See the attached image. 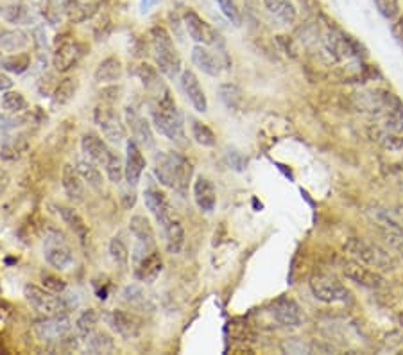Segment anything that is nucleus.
I'll return each instance as SVG.
<instances>
[{"instance_id": "obj_61", "label": "nucleus", "mask_w": 403, "mask_h": 355, "mask_svg": "<svg viewBox=\"0 0 403 355\" xmlns=\"http://www.w3.org/2000/svg\"><path fill=\"white\" fill-rule=\"evenodd\" d=\"M400 251H402V253H403V246H402V249H400Z\"/></svg>"}, {"instance_id": "obj_12", "label": "nucleus", "mask_w": 403, "mask_h": 355, "mask_svg": "<svg viewBox=\"0 0 403 355\" xmlns=\"http://www.w3.org/2000/svg\"><path fill=\"white\" fill-rule=\"evenodd\" d=\"M102 319L106 321V325L115 334H118L122 339H127V341L139 337L140 328H142L140 319L134 314L126 312V310H108V312L102 314Z\"/></svg>"}, {"instance_id": "obj_47", "label": "nucleus", "mask_w": 403, "mask_h": 355, "mask_svg": "<svg viewBox=\"0 0 403 355\" xmlns=\"http://www.w3.org/2000/svg\"><path fill=\"white\" fill-rule=\"evenodd\" d=\"M379 9V13L387 20H395L400 13V2L398 0H373Z\"/></svg>"}, {"instance_id": "obj_22", "label": "nucleus", "mask_w": 403, "mask_h": 355, "mask_svg": "<svg viewBox=\"0 0 403 355\" xmlns=\"http://www.w3.org/2000/svg\"><path fill=\"white\" fill-rule=\"evenodd\" d=\"M81 149L92 162H95V164L101 165V167H104L110 155L113 153L110 147H108V144L104 142L101 137L95 135V133H86V135H83Z\"/></svg>"}, {"instance_id": "obj_5", "label": "nucleus", "mask_w": 403, "mask_h": 355, "mask_svg": "<svg viewBox=\"0 0 403 355\" xmlns=\"http://www.w3.org/2000/svg\"><path fill=\"white\" fill-rule=\"evenodd\" d=\"M310 291L319 302L325 303H348L351 302V293L337 277L330 273H316L310 278Z\"/></svg>"}, {"instance_id": "obj_46", "label": "nucleus", "mask_w": 403, "mask_h": 355, "mask_svg": "<svg viewBox=\"0 0 403 355\" xmlns=\"http://www.w3.org/2000/svg\"><path fill=\"white\" fill-rule=\"evenodd\" d=\"M25 147V144L22 142V137L18 139H11L8 142H4L2 149H0V156L4 160H17L20 156L22 149Z\"/></svg>"}, {"instance_id": "obj_57", "label": "nucleus", "mask_w": 403, "mask_h": 355, "mask_svg": "<svg viewBox=\"0 0 403 355\" xmlns=\"http://www.w3.org/2000/svg\"><path fill=\"white\" fill-rule=\"evenodd\" d=\"M11 88H13L11 78L0 72V92H8V90H11Z\"/></svg>"}, {"instance_id": "obj_3", "label": "nucleus", "mask_w": 403, "mask_h": 355, "mask_svg": "<svg viewBox=\"0 0 403 355\" xmlns=\"http://www.w3.org/2000/svg\"><path fill=\"white\" fill-rule=\"evenodd\" d=\"M344 251L350 255L353 260L362 262L364 265H369L371 270L375 271H395L396 262L391 255L387 253L386 249L380 248L379 244L367 242L358 237H351L350 241L344 246Z\"/></svg>"}, {"instance_id": "obj_56", "label": "nucleus", "mask_w": 403, "mask_h": 355, "mask_svg": "<svg viewBox=\"0 0 403 355\" xmlns=\"http://www.w3.org/2000/svg\"><path fill=\"white\" fill-rule=\"evenodd\" d=\"M33 36H34V43H36L38 49H45V47H47V34H45V29L36 27L34 29Z\"/></svg>"}, {"instance_id": "obj_41", "label": "nucleus", "mask_w": 403, "mask_h": 355, "mask_svg": "<svg viewBox=\"0 0 403 355\" xmlns=\"http://www.w3.org/2000/svg\"><path fill=\"white\" fill-rule=\"evenodd\" d=\"M99 11V4L97 2H90V0H81L78 4V8L73 9L72 13L69 15V18L76 24H81V22L90 20V18H94Z\"/></svg>"}, {"instance_id": "obj_33", "label": "nucleus", "mask_w": 403, "mask_h": 355, "mask_svg": "<svg viewBox=\"0 0 403 355\" xmlns=\"http://www.w3.org/2000/svg\"><path fill=\"white\" fill-rule=\"evenodd\" d=\"M78 171L79 174L83 176V180L88 183V187H92L94 190H102V174L101 171H99L97 164L95 162H92V160H79L78 162Z\"/></svg>"}, {"instance_id": "obj_27", "label": "nucleus", "mask_w": 403, "mask_h": 355, "mask_svg": "<svg viewBox=\"0 0 403 355\" xmlns=\"http://www.w3.org/2000/svg\"><path fill=\"white\" fill-rule=\"evenodd\" d=\"M4 20L8 24H15V25H29L31 22H34V13L33 8L27 4V2H13L8 8L4 9Z\"/></svg>"}, {"instance_id": "obj_17", "label": "nucleus", "mask_w": 403, "mask_h": 355, "mask_svg": "<svg viewBox=\"0 0 403 355\" xmlns=\"http://www.w3.org/2000/svg\"><path fill=\"white\" fill-rule=\"evenodd\" d=\"M124 113H126V124L131 130L133 139L136 140L140 146L147 147V149H153V147H155V135H153L151 124L147 123L146 117H142L139 111L131 106H127Z\"/></svg>"}, {"instance_id": "obj_26", "label": "nucleus", "mask_w": 403, "mask_h": 355, "mask_svg": "<svg viewBox=\"0 0 403 355\" xmlns=\"http://www.w3.org/2000/svg\"><path fill=\"white\" fill-rule=\"evenodd\" d=\"M122 62L117 56H110L99 63L94 78L97 83H115L122 78Z\"/></svg>"}, {"instance_id": "obj_2", "label": "nucleus", "mask_w": 403, "mask_h": 355, "mask_svg": "<svg viewBox=\"0 0 403 355\" xmlns=\"http://www.w3.org/2000/svg\"><path fill=\"white\" fill-rule=\"evenodd\" d=\"M151 46L155 53L156 65L160 72L165 74L169 79H176L181 70V57L174 47V40L169 34V31L162 25H155L151 29Z\"/></svg>"}, {"instance_id": "obj_53", "label": "nucleus", "mask_w": 403, "mask_h": 355, "mask_svg": "<svg viewBox=\"0 0 403 355\" xmlns=\"http://www.w3.org/2000/svg\"><path fill=\"white\" fill-rule=\"evenodd\" d=\"M99 95H101V99L104 102H108V104H113L115 101H118V97H120V86H106V88H102L101 92H99Z\"/></svg>"}, {"instance_id": "obj_51", "label": "nucleus", "mask_w": 403, "mask_h": 355, "mask_svg": "<svg viewBox=\"0 0 403 355\" xmlns=\"http://www.w3.org/2000/svg\"><path fill=\"white\" fill-rule=\"evenodd\" d=\"M111 29H113V24H111V18L110 17H102V20L99 22L97 25H95V38H97V41L106 40V38L110 36Z\"/></svg>"}, {"instance_id": "obj_40", "label": "nucleus", "mask_w": 403, "mask_h": 355, "mask_svg": "<svg viewBox=\"0 0 403 355\" xmlns=\"http://www.w3.org/2000/svg\"><path fill=\"white\" fill-rule=\"evenodd\" d=\"M219 97L224 102V106L229 108V110H236L242 102V94L239 86L232 85V83H224L219 86Z\"/></svg>"}, {"instance_id": "obj_45", "label": "nucleus", "mask_w": 403, "mask_h": 355, "mask_svg": "<svg viewBox=\"0 0 403 355\" xmlns=\"http://www.w3.org/2000/svg\"><path fill=\"white\" fill-rule=\"evenodd\" d=\"M217 4H219L220 11H222V15L226 18H228L229 22H232L233 25H241L242 24V15H241V9L236 8L235 0H215Z\"/></svg>"}, {"instance_id": "obj_48", "label": "nucleus", "mask_w": 403, "mask_h": 355, "mask_svg": "<svg viewBox=\"0 0 403 355\" xmlns=\"http://www.w3.org/2000/svg\"><path fill=\"white\" fill-rule=\"evenodd\" d=\"M122 300L131 307H140L146 302V294H143L142 287L139 286H127L122 293Z\"/></svg>"}, {"instance_id": "obj_37", "label": "nucleus", "mask_w": 403, "mask_h": 355, "mask_svg": "<svg viewBox=\"0 0 403 355\" xmlns=\"http://www.w3.org/2000/svg\"><path fill=\"white\" fill-rule=\"evenodd\" d=\"M190 130H192V137L196 140L199 146L203 147H213L217 144V137L206 124H203L201 120H196V118H192L190 120Z\"/></svg>"}, {"instance_id": "obj_9", "label": "nucleus", "mask_w": 403, "mask_h": 355, "mask_svg": "<svg viewBox=\"0 0 403 355\" xmlns=\"http://www.w3.org/2000/svg\"><path fill=\"white\" fill-rule=\"evenodd\" d=\"M183 25L187 29L188 36L196 43H199V46H217L220 41L219 33L206 20H203L194 9L185 11Z\"/></svg>"}, {"instance_id": "obj_6", "label": "nucleus", "mask_w": 403, "mask_h": 355, "mask_svg": "<svg viewBox=\"0 0 403 355\" xmlns=\"http://www.w3.org/2000/svg\"><path fill=\"white\" fill-rule=\"evenodd\" d=\"M151 115H153V124H155V127L163 137H167L169 140H172L176 146L187 147L188 139L187 133H185L183 115L179 113V110L165 111L153 106Z\"/></svg>"}, {"instance_id": "obj_23", "label": "nucleus", "mask_w": 403, "mask_h": 355, "mask_svg": "<svg viewBox=\"0 0 403 355\" xmlns=\"http://www.w3.org/2000/svg\"><path fill=\"white\" fill-rule=\"evenodd\" d=\"M194 201L199 207V210L210 214L213 212L217 204V192L213 183L204 176H197V180L194 181Z\"/></svg>"}, {"instance_id": "obj_31", "label": "nucleus", "mask_w": 403, "mask_h": 355, "mask_svg": "<svg viewBox=\"0 0 403 355\" xmlns=\"http://www.w3.org/2000/svg\"><path fill=\"white\" fill-rule=\"evenodd\" d=\"M134 74H136V78L142 81V85L146 86L149 92H160L163 86H165L162 83V79H160L158 69L149 65V63H140V65L134 69Z\"/></svg>"}, {"instance_id": "obj_13", "label": "nucleus", "mask_w": 403, "mask_h": 355, "mask_svg": "<svg viewBox=\"0 0 403 355\" xmlns=\"http://www.w3.org/2000/svg\"><path fill=\"white\" fill-rule=\"evenodd\" d=\"M342 273L346 274V278H350L351 282L367 287V289H380L383 286V278L379 271L371 270L369 265H364L362 262H357L353 258L342 264Z\"/></svg>"}, {"instance_id": "obj_20", "label": "nucleus", "mask_w": 403, "mask_h": 355, "mask_svg": "<svg viewBox=\"0 0 403 355\" xmlns=\"http://www.w3.org/2000/svg\"><path fill=\"white\" fill-rule=\"evenodd\" d=\"M181 88H183L185 95L188 97L194 110L199 111V113H204L208 110L206 95H204L203 88H201L199 79H197V76L192 70L187 69L181 72Z\"/></svg>"}, {"instance_id": "obj_55", "label": "nucleus", "mask_w": 403, "mask_h": 355, "mask_svg": "<svg viewBox=\"0 0 403 355\" xmlns=\"http://www.w3.org/2000/svg\"><path fill=\"white\" fill-rule=\"evenodd\" d=\"M22 123H25V118H11V117H6V115L0 113V131L17 127V126H20Z\"/></svg>"}, {"instance_id": "obj_32", "label": "nucleus", "mask_w": 403, "mask_h": 355, "mask_svg": "<svg viewBox=\"0 0 403 355\" xmlns=\"http://www.w3.org/2000/svg\"><path fill=\"white\" fill-rule=\"evenodd\" d=\"M59 216L65 221V225H69V228L78 235L79 241L85 242L86 235H88V226L83 221V217L76 210L70 209V207H59Z\"/></svg>"}, {"instance_id": "obj_59", "label": "nucleus", "mask_w": 403, "mask_h": 355, "mask_svg": "<svg viewBox=\"0 0 403 355\" xmlns=\"http://www.w3.org/2000/svg\"><path fill=\"white\" fill-rule=\"evenodd\" d=\"M158 2H162V0H140V11L147 13L151 8H155Z\"/></svg>"}, {"instance_id": "obj_39", "label": "nucleus", "mask_w": 403, "mask_h": 355, "mask_svg": "<svg viewBox=\"0 0 403 355\" xmlns=\"http://www.w3.org/2000/svg\"><path fill=\"white\" fill-rule=\"evenodd\" d=\"M110 255L115 264H117V267H120L122 271L127 270V265H129V249H127V246L124 244L120 237H113L110 241Z\"/></svg>"}, {"instance_id": "obj_11", "label": "nucleus", "mask_w": 403, "mask_h": 355, "mask_svg": "<svg viewBox=\"0 0 403 355\" xmlns=\"http://www.w3.org/2000/svg\"><path fill=\"white\" fill-rule=\"evenodd\" d=\"M94 118L95 124L102 130V135L106 137L111 144H120L126 139V127H124L117 111L111 106L101 104V106L95 108Z\"/></svg>"}, {"instance_id": "obj_62", "label": "nucleus", "mask_w": 403, "mask_h": 355, "mask_svg": "<svg viewBox=\"0 0 403 355\" xmlns=\"http://www.w3.org/2000/svg\"><path fill=\"white\" fill-rule=\"evenodd\" d=\"M0 15H2V8H0Z\"/></svg>"}, {"instance_id": "obj_7", "label": "nucleus", "mask_w": 403, "mask_h": 355, "mask_svg": "<svg viewBox=\"0 0 403 355\" xmlns=\"http://www.w3.org/2000/svg\"><path fill=\"white\" fill-rule=\"evenodd\" d=\"M43 257L47 264L52 265L54 270H66L73 264V253L70 249L66 237L59 230H49L45 235Z\"/></svg>"}, {"instance_id": "obj_29", "label": "nucleus", "mask_w": 403, "mask_h": 355, "mask_svg": "<svg viewBox=\"0 0 403 355\" xmlns=\"http://www.w3.org/2000/svg\"><path fill=\"white\" fill-rule=\"evenodd\" d=\"M129 230H131V233H133L134 239H136V242L156 246L155 230H153V225L149 223V219H147V217H143V216L131 217Z\"/></svg>"}, {"instance_id": "obj_60", "label": "nucleus", "mask_w": 403, "mask_h": 355, "mask_svg": "<svg viewBox=\"0 0 403 355\" xmlns=\"http://www.w3.org/2000/svg\"><path fill=\"white\" fill-rule=\"evenodd\" d=\"M398 214H400V216H402V219H403V209H400Z\"/></svg>"}, {"instance_id": "obj_44", "label": "nucleus", "mask_w": 403, "mask_h": 355, "mask_svg": "<svg viewBox=\"0 0 403 355\" xmlns=\"http://www.w3.org/2000/svg\"><path fill=\"white\" fill-rule=\"evenodd\" d=\"M40 278H41V284H43L45 289L50 291V293H54V294L65 293L66 282L63 280V278L56 277V274L49 273V271H43V273L40 274Z\"/></svg>"}, {"instance_id": "obj_49", "label": "nucleus", "mask_w": 403, "mask_h": 355, "mask_svg": "<svg viewBox=\"0 0 403 355\" xmlns=\"http://www.w3.org/2000/svg\"><path fill=\"white\" fill-rule=\"evenodd\" d=\"M56 86H57V83H56V78H54L52 74H45L43 78L38 81V92H40L41 95H52L54 94V90H56Z\"/></svg>"}, {"instance_id": "obj_54", "label": "nucleus", "mask_w": 403, "mask_h": 355, "mask_svg": "<svg viewBox=\"0 0 403 355\" xmlns=\"http://www.w3.org/2000/svg\"><path fill=\"white\" fill-rule=\"evenodd\" d=\"M228 162L235 171H242V169L246 167V164H248V160H246L241 153L235 151V149H229L228 151Z\"/></svg>"}, {"instance_id": "obj_4", "label": "nucleus", "mask_w": 403, "mask_h": 355, "mask_svg": "<svg viewBox=\"0 0 403 355\" xmlns=\"http://www.w3.org/2000/svg\"><path fill=\"white\" fill-rule=\"evenodd\" d=\"M163 270L162 255L158 253L156 246L136 242L133 249V273L136 280L146 284H153L160 277Z\"/></svg>"}, {"instance_id": "obj_36", "label": "nucleus", "mask_w": 403, "mask_h": 355, "mask_svg": "<svg viewBox=\"0 0 403 355\" xmlns=\"http://www.w3.org/2000/svg\"><path fill=\"white\" fill-rule=\"evenodd\" d=\"M76 92H78V81L72 78H65L62 81L57 83L56 90L52 94V101L54 104H69L73 97H76Z\"/></svg>"}, {"instance_id": "obj_10", "label": "nucleus", "mask_w": 403, "mask_h": 355, "mask_svg": "<svg viewBox=\"0 0 403 355\" xmlns=\"http://www.w3.org/2000/svg\"><path fill=\"white\" fill-rule=\"evenodd\" d=\"M367 217H369V221L373 223V226L379 230L380 235H382L393 248L402 249L403 228L398 221L393 219V217L382 209H369L367 210Z\"/></svg>"}, {"instance_id": "obj_18", "label": "nucleus", "mask_w": 403, "mask_h": 355, "mask_svg": "<svg viewBox=\"0 0 403 355\" xmlns=\"http://www.w3.org/2000/svg\"><path fill=\"white\" fill-rule=\"evenodd\" d=\"M126 171H124V178H126L127 185L134 187L140 181L143 169H146V158L142 155L140 144L134 139H129L126 142Z\"/></svg>"}, {"instance_id": "obj_21", "label": "nucleus", "mask_w": 403, "mask_h": 355, "mask_svg": "<svg viewBox=\"0 0 403 355\" xmlns=\"http://www.w3.org/2000/svg\"><path fill=\"white\" fill-rule=\"evenodd\" d=\"M192 63L199 70H203L206 76H210V78H217L222 72V63H220V60L215 56L213 50L208 49V46H199L197 43L192 49Z\"/></svg>"}, {"instance_id": "obj_38", "label": "nucleus", "mask_w": 403, "mask_h": 355, "mask_svg": "<svg viewBox=\"0 0 403 355\" xmlns=\"http://www.w3.org/2000/svg\"><path fill=\"white\" fill-rule=\"evenodd\" d=\"M99 319H101V314H99L95 309L85 310V312H83V314L78 318V321H76L78 334L81 335L83 339L88 337V335L95 330V327H97Z\"/></svg>"}, {"instance_id": "obj_35", "label": "nucleus", "mask_w": 403, "mask_h": 355, "mask_svg": "<svg viewBox=\"0 0 403 355\" xmlns=\"http://www.w3.org/2000/svg\"><path fill=\"white\" fill-rule=\"evenodd\" d=\"M86 339H88V341H86V348H88V351H92V354H110L115 348L113 337H111L110 334H106V332L94 330Z\"/></svg>"}, {"instance_id": "obj_24", "label": "nucleus", "mask_w": 403, "mask_h": 355, "mask_svg": "<svg viewBox=\"0 0 403 355\" xmlns=\"http://www.w3.org/2000/svg\"><path fill=\"white\" fill-rule=\"evenodd\" d=\"M83 176L79 174L78 167L65 164L63 165V174H62V183L65 188L66 196L72 201H83L85 197V183H83Z\"/></svg>"}, {"instance_id": "obj_42", "label": "nucleus", "mask_w": 403, "mask_h": 355, "mask_svg": "<svg viewBox=\"0 0 403 355\" xmlns=\"http://www.w3.org/2000/svg\"><path fill=\"white\" fill-rule=\"evenodd\" d=\"M104 171H106L108 180H110L111 183H120L124 178L126 165L122 164V158H120V156L113 151L110 155V158H108L106 164H104Z\"/></svg>"}, {"instance_id": "obj_28", "label": "nucleus", "mask_w": 403, "mask_h": 355, "mask_svg": "<svg viewBox=\"0 0 403 355\" xmlns=\"http://www.w3.org/2000/svg\"><path fill=\"white\" fill-rule=\"evenodd\" d=\"M29 46V34L22 29H4L0 31V49L6 53H17Z\"/></svg>"}, {"instance_id": "obj_30", "label": "nucleus", "mask_w": 403, "mask_h": 355, "mask_svg": "<svg viewBox=\"0 0 403 355\" xmlns=\"http://www.w3.org/2000/svg\"><path fill=\"white\" fill-rule=\"evenodd\" d=\"M265 8L273 13L274 17L280 18L283 24H294L297 18L296 6L290 0H262Z\"/></svg>"}, {"instance_id": "obj_14", "label": "nucleus", "mask_w": 403, "mask_h": 355, "mask_svg": "<svg viewBox=\"0 0 403 355\" xmlns=\"http://www.w3.org/2000/svg\"><path fill=\"white\" fill-rule=\"evenodd\" d=\"M83 54H85V47L79 46L78 41L72 40L57 41L56 53H54L52 57L54 69H56V72L62 74L69 72V70H72L73 67L78 65L79 60L83 57Z\"/></svg>"}, {"instance_id": "obj_52", "label": "nucleus", "mask_w": 403, "mask_h": 355, "mask_svg": "<svg viewBox=\"0 0 403 355\" xmlns=\"http://www.w3.org/2000/svg\"><path fill=\"white\" fill-rule=\"evenodd\" d=\"M129 50L133 54V57H146L147 56V41L142 40L140 36L131 38Z\"/></svg>"}, {"instance_id": "obj_58", "label": "nucleus", "mask_w": 403, "mask_h": 355, "mask_svg": "<svg viewBox=\"0 0 403 355\" xmlns=\"http://www.w3.org/2000/svg\"><path fill=\"white\" fill-rule=\"evenodd\" d=\"M122 203H124V207H126V209H131V207H133L134 203H136V196H134L133 192H122Z\"/></svg>"}, {"instance_id": "obj_16", "label": "nucleus", "mask_w": 403, "mask_h": 355, "mask_svg": "<svg viewBox=\"0 0 403 355\" xmlns=\"http://www.w3.org/2000/svg\"><path fill=\"white\" fill-rule=\"evenodd\" d=\"M271 314H273V318L280 323L281 327H299L305 321V316H303V310L299 309V305L294 300L285 298V296L278 298L273 303Z\"/></svg>"}, {"instance_id": "obj_50", "label": "nucleus", "mask_w": 403, "mask_h": 355, "mask_svg": "<svg viewBox=\"0 0 403 355\" xmlns=\"http://www.w3.org/2000/svg\"><path fill=\"white\" fill-rule=\"evenodd\" d=\"M379 142L382 144L383 147H387V149H393V151H396V149H402L403 147V139H400V137H396V133H382V135H379Z\"/></svg>"}, {"instance_id": "obj_8", "label": "nucleus", "mask_w": 403, "mask_h": 355, "mask_svg": "<svg viewBox=\"0 0 403 355\" xmlns=\"http://www.w3.org/2000/svg\"><path fill=\"white\" fill-rule=\"evenodd\" d=\"M24 296L38 312L47 316H56L63 314L66 309L65 300L62 296H54V293L47 289H41V287L33 286V284H27L24 287Z\"/></svg>"}, {"instance_id": "obj_19", "label": "nucleus", "mask_w": 403, "mask_h": 355, "mask_svg": "<svg viewBox=\"0 0 403 355\" xmlns=\"http://www.w3.org/2000/svg\"><path fill=\"white\" fill-rule=\"evenodd\" d=\"M143 201H146L147 210H149V212L156 217V221L162 223V225L172 216L171 204H169L165 192L160 190V187H156L155 183L146 187V190H143Z\"/></svg>"}, {"instance_id": "obj_15", "label": "nucleus", "mask_w": 403, "mask_h": 355, "mask_svg": "<svg viewBox=\"0 0 403 355\" xmlns=\"http://www.w3.org/2000/svg\"><path fill=\"white\" fill-rule=\"evenodd\" d=\"M70 332V319L65 314L49 316L43 321H38L34 325V334L38 339L50 343V341H57L63 339Z\"/></svg>"}, {"instance_id": "obj_25", "label": "nucleus", "mask_w": 403, "mask_h": 355, "mask_svg": "<svg viewBox=\"0 0 403 355\" xmlns=\"http://www.w3.org/2000/svg\"><path fill=\"white\" fill-rule=\"evenodd\" d=\"M163 228H165V237H167V249L169 253L176 255L181 251L185 244V228L183 223L178 219V217L172 214L165 223H163Z\"/></svg>"}, {"instance_id": "obj_34", "label": "nucleus", "mask_w": 403, "mask_h": 355, "mask_svg": "<svg viewBox=\"0 0 403 355\" xmlns=\"http://www.w3.org/2000/svg\"><path fill=\"white\" fill-rule=\"evenodd\" d=\"M0 67L11 74H24L31 69V54L17 53L0 57Z\"/></svg>"}, {"instance_id": "obj_1", "label": "nucleus", "mask_w": 403, "mask_h": 355, "mask_svg": "<svg viewBox=\"0 0 403 355\" xmlns=\"http://www.w3.org/2000/svg\"><path fill=\"white\" fill-rule=\"evenodd\" d=\"M194 167L179 153L160 151L155 155V176L163 187L172 188L179 194H187Z\"/></svg>"}, {"instance_id": "obj_43", "label": "nucleus", "mask_w": 403, "mask_h": 355, "mask_svg": "<svg viewBox=\"0 0 403 355\" xmlns=\"http://www.w3.org/2000/svg\"><path fill=\"white\" fill-rule=\"evenodd\" d=\"M2 108L8 110L9 113H22L27 108V101L20 92H4L2 95Z\"/></svg>"}]
</instances>
